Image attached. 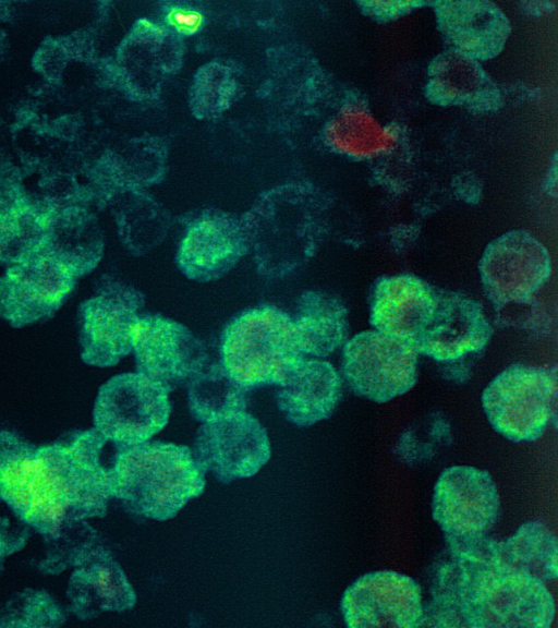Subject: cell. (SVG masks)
Here are the masks:
<instances>
[{"mask_svg":"<svg viewBox=\"0 0 558 628\" xmlns=\"http://www.w3.org/2000/svg\"><path fill=\"white\" fill-rule=\"evenodd\" d=\"M29 531L0 498V571L5 560L26 545Z\"/></svg>","mask_w":558,"mask_h":628,"instance_id":"cell-28","label":"cell"},{"mask_svg":"<svg viewBox=\"0 0 558 628\" xmlns=\"http://www.w3.org/2000/svg\"><path fill=\"white\" fill-rule=\"evenodd\" d=\"M66 597L70 612L81 620L107 612H125L136 604V593L125 572L105 546L73 569Z\"/></svg>","mask_w":558,"mask_h":628,"instance_id":"cell-18","label":"cell"},{"mask_svg":"<svg viewBox=\"0 0 558 628\" xmlns=\"http://www.w3.org/2000/svg\"><path fill=\"white\" fill-rule=\"evenodd\" d=\"M417 358L408 341L375 329L362 331L342 347V376L354 394L383 403L413 388Z\"/></svg>","mask_w":558,"mask_h":628,"instance_id":"cell-8","label":"cell"},{"mask_svg":"<svg viewBox=\"0 0 558 628\" xmlns=\"http://www.w3.org/2000/svg\"><path fill=\"white\" fill-rule=\"evenodd\" d=\"M440 27L453 50L473 59L496 55L507 39L506 16L490 2H442Z\"/></svg>","mask_w":558,"mask_h":628,"instance_id":"cell-20","label":"cell"},{"mask_svg":"<svg viewBox=\"0 0 558 628\" xmlns=\"http://www.w3.org/2000/svg\"><path fill=\"white\" fill-rule=\"evenodd\" d=\"M478 271L487 299L505 307L530 302L549 279L551 262L533 234L512 230L488 244Z\"/></svg>","mask_w":558,"mask_h":628,"instance_id":"cell-10","label":"cell"},{"mask_svg":"<svg viewBox=\"0 0 558 628\" xmlns=\"http://www.w3.org/2000/svg\"><path fill=\"white\" fill-rule=\"evenodd\" d=\"M499 512L498 490L488 472L470 466H452L439 475L432 515L446 546L486 536L497 523Z\"/></svg>","mask_w":558,"mask_h":628,"instance_id":"cell-9","label":"cell"},{"mask_svg":"<svg viewBox=\"0 0 558 628\" xmlns=\"http://www.w3.org/2000/svg\"><path fill=\"white\" fill-rule=\"evenodd\" d=\"M145 295L123 281L104 278L95 295L77 309L81 360L110 367L132 352L133 333Z\"/></svg>","mask_w":558,"mask_h":628,"instance_id":"cell-7","label":"cell"},{"mask_svg":"<svg viewBox=\"0 0 558 628\" xmlns=\"http://www.w3.org/2000/svg\"><path fill=\"white\" fill-rule=\"evenodd\" d=\"M110 482L112 498L133 514L157 521L173 518L206 486L191 448L149 440L118 447Z\"/></svg>","mask_w":558,"mask_h":628,"instance_id":"cell-3","label":"cell"},{"mask_svg":"<svg viewBox=\"0 0 558 628\" xmlns=\"http://www.w3.org/2000/svg\"><path fill=\"white\" fill-rule=\"evenodd\" d=\"M43 538L44 550L38 569L46 575L73 570L104 546L99 534L87 520L63 528L56 536Z\"/></svg>","mask_w":558,"mask_h":628,"instance_id":"cell-26","label":"cell"},{"mask_svg":"<svg viewBox=\"0 0 558 628\" xmlns=\"http://www.w3.org/2000/svg\"><path fill=\"white\" fill-rule=\"evenodd\" d=\"M248 251L244 227L235 218L208 213L187 227L175 263L187 279L210 282L229 274Z\"/></svg>","mask_w":558,"mask_h":628,"instance_id":"cell-16","label":"cell"},{"mask_svg":"<svg viewBox=\"0 0 558 628\" xmlns=\"http://www.w3.org/2000/svg\"><path fill=\"white\" fill-rule=\"evenodd\" d=\"M428 88L439 102L473 105L488 96V80L475 59L452 50L432 63Z\"/></svg>","mask_w":558,"mask_h":628,"instance_id":"cell-25","label":"cell"},{"mask_svg":"<svg viewBox=\"0 0 558 628\" xmlns=\"http://www.w3.org/2000/svg\"><path fill=\"white\" fill-rule=\"evenodd\" d=\"M136 372L169 390L187 383L209 361L202 339L183 324L160 314L141 315L133 333Z\"/></svg>","mask_w":558,"mask_h":628,"instance_id":"cell-13","label":"cell"},{"mask_svg":"<svg viewBox=\"0 0 558 628\" xmlns=\"http://www.w3.org/2000/svg\"><path fill=\"white\" fill-rule=\"evenodd\" d=\"M65 620L62 607L45 590L26 588L13 594L0 609V627L56 628Z\"/></svg>","mask_w":558,"mask_h":628,"instance_id":"cell-27","label":"cell"},{"mask_svg":"<svg viewBox=\"0 0 558 628\" xmlns=\"http://www.w3.org/2000/svg\"><path fill=\"white\" fill-rule=\"evenodd\" d=\"M169 392L165 385L142 373L117 374L98 389L94 428L117 447L148 442L168 423Z\"/></svg>","mask_w":558,"mask_h":628,"instance_id":"cell-6","label":"cell"},{"mask_svg":"<svg viewBox=\"0 0 558 628\" xmlns=\"http://www.w3.org/2000/svg\"><path fill=\"white\" fill-rule=\"evenodd\" d=\"M201 470L221 483L255 475L270 458L262 423L246 411L202 423L192 449Z\"/></svg>","mask_w":558,"mask_h":628,"instance_id":"cell-12","label":"cell"},{"mask_svg":"<svg viewBox=\"0 0 558 628\" xmlns=\"http://www.w3.org/2000/svg\"><path fill=\"white\" fill-rule=\"evenodd\" d=\"M291 319L303 357L326 358L347 341L348 310L339 298L326 291H303Z\"/></svg>","mask_w":558,"mask_h":628,"instance_id":"cell-21","label":"cell"},{"mask_svg":"<svg viewBox=\"0 0 558 628\" xmlns=\"http://www.w3.org/2000/svg\"><path fill=\"white\" fill-rule=\"evenodd\" d=\"M341 613L350 628H415L424 620L418 584L409 576L379 570L357 578L344 591Z\"/></svg>","mask_w":558,"mask_h":628,"instance_id":"cell-14","label":"cell"},{"mask_svg":"<svg viewBox=\"0 0 558 628\" xmlns=\"http://www.w3.org/2000/svg\"><path fill=\"white\" fill-rule=\"evenodd\" d=\"M438 289L410 274L377 281L371 301L369 322L377 331L414 346L436 305Z\"/></svg>","mask_w":558,"mask_h":628,"instance_id":"cell-17","label":"cell"},{"mask_svg":"<svg viewBox=\"0 0 558 628\" xmlns=\"http://www.w3.org/2000/svg\"><path fill=\"white\" fill-rule=\"evenodd\" d=\"M341 398V377L327 361L301 358L278 385V409L292 424L307 427L327 420Z\"/></svg>","mask_w":558,"mask_h":628,"instance_id":"cell-19","label":"cell"},{"mask_svg":"<svg viewBox=\"0 0 558 628\" xmlns=\"http://www.w3.org/2000/svg\"><path fill=\"white\" fill-rule=\"evenodd\" d=\"M77 279L44 252L7 268L0 276V319L23 328L50 319Z\"/></svg>","mask_w":558,"mask_h":628,"instance_id":"cell-11","label":"cell"},{"mask_svg":"<svg viewBox=\"0 0 558 628\" xmlns=\"http://www.w3.org/2000/svg\"><path fill=\"white\" fill-rule=\"evenodd\" d=\"M107 443L94 427L39 446L0 430V498L43 536L104 517L112 498Z\"/></svg>","mask_w":558,"mask_h":628,"instance_id":"cell-1","label":"cell"},{"mask_svg":"<svg viewBox=\"0 0 558 628\" xmlns=\"http://www.w3.org/2000/svg\"><path fill=\"white\" fill-rule=\"evenodd\" d=\"M83 220L76 217H52L48 222L41 252L62 265L76 279L83 278L98 266L102 257V243L95 234H85Z\"/></svg>","mask_w":558,"mask_h":628,"instance_id":"cell-24","label":"cell"},{"mask_svg":"<svg viewBox=\"0 0 558 628\" xmlns=\"http://www.w3.org/2000/svg\"><path fill=\"white\" fill-rule=\"evenodd\" d=\"M246 391L220 362L208 363L187 382V407L196 421L215 422L246 411Z\"/></svg>","mask_w":558,"mask_h":628,"instance_id":"cell-23","label":"cell"},{"mask_svg":"<svg viewBox=\"0 0 558 628\" xmlns=\"http://www.w3.org/2000/svg\"><path fill=\"white\" fill-rule=\"evenodd\" d=\"M365 5L378 16H393L402 11L409 10L412 2H366Z\"/></svg>","mask_w":558,"mask_h":628,"instance_id":"cell-30","label":"cell"},{"mask_svg":"<svg viewBox=\"0 0 558 628\" xmlns=\"http://www.w3.org/2000/svg\"><path fill=\"white\" fill-rule=\"evenodd\" d=\"M1 38H2V29L0 27V40H1Z\"/></svg>","mask_w":558,"mask_h":628,"instance_id":"cell-31","label":"cell"},{"mask_svg":"<svg viewBox=\"0 0 558 628\" xmlns=\"http://www.w3.org/2000/svg\"><path fill=\"white\" fill-rule=\"evenodd\" d=\"M220 363L246 390L278 386L300 352L291 315L262 304L233 317L220 337Z\"/></svg>","mask_w":558,"mask_h":628,"instance_id":"cell-4","label":"cell"},{"mask_svg":"<svg viewBox=\"0 0 558 628\" xmlns=\"http://www.w3.org/2000/svg\"><path fill=\"white\" fill-rule=\"evenodd\" d=\"M493 329L482 305L460 292L438 289L430 319L415 349L437 362H454L483 350Z\"/></svg>","mask_w":558,"mask_h":628,"instance_id":"cell-15","label":"cell"},{"mask_svg":"<svg viewBox=\"0 0 558 628\" xmlns=\"http://www.w3.org/2000/svg\"><path fill=\"white\" fill-rule=\"evenodd\" d=\"M447 554L433 573L422 627H550L553 595L523 567L511 536L486 535L448 546Z\"/></svg>","mask_w":558,"mask_h":628,"instance_id":"cell-2","label":"cell"},{"mask_svg":"<svg viewBox=\"0 0 558 628\" xmlns=\"http://www.w3.org/2000/svg\"><path fill=\"white\" fill-rule=\"evenodd\" d=\"M325 138L336 152L369 159L391 153L399 143V133L380 122L364 105L343 106L327 124Z\"/></svg>","mask_w":558,"mask_h":628,"instance_id":"cell-22","label":"cell"},{"mask_svg":"<svg viewBox=\"0 0 558 628\" xmlns=\"http://www.w3.org/2000/svg\"><path fill=\"white\" fill-rule=\"evenodd\" d=\"M166 21L177 33L190 36L202 28L204 15L193 8L173 7L168 11Z\"/></svg>","mask_w":558,"mask_h":628,"instance_id":"cell-29","label":"cell"},{"mask_svg":"<svg viewBox=\"0 0 558 628\" xmlns=\"http://www.w3.org/2000/svg\"><path fill=\"white\" fill-rule=\"evenodd\" d=\"M556 399L555 370L517 364L486 386L482 407L497 433L514 443H530L555 420Z\"/></svg>","mask_w":558,"mask_h":628,"instance_id":"cell-5","label":"cell"}]
</instances>
